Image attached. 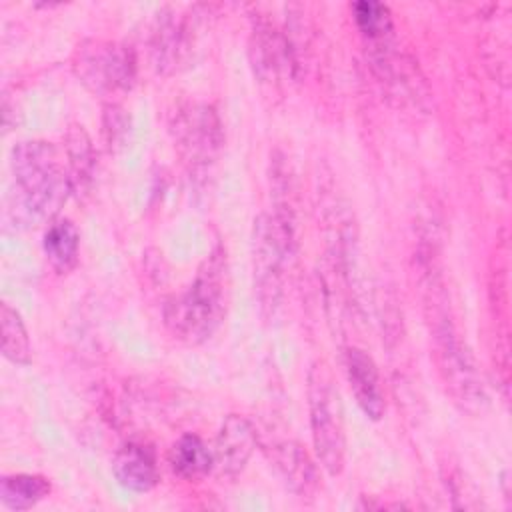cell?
Wrapping results in <instances>:
<instances>
[{"label":"cell","mask_w":512,"mask_h":512,"mask_svg":"<svg viewBox=\"0 0 512 512\" xmlns=\"http://www.w3.org/2000/svg\"><path fill=\"white\" fill-rule=\"evenodd\" d=\"M228 300V260L220 244H216L190 286L170 298L164 306V324L174 338L190 346H198L214 336L226 314Z\"/></svg>","instance_id":"obj_1"},{"label":"cell","mask_w":512,"mask_h":512,"mask_svg":"<svg viewBox=\"0 0 512 512\" xmlns=\"http://www.w3.org/2000/svg\"><path fill=\"white\" fill-rule=\"evenodd\" d=\"M442 282L428 274L426 280V308H428V326L434 340V358L442 382L450 392L452 400L462 410H478L486 402L484 386L480 374L474 366V360L460 340L450 308L446 306V294Z\"/></svg>","instance_id":"obj_2"},{"label":"cell","mask_w":512,"mask_h":512,"mask_svg":"<svg viewBox=\"0 0 512 512\" xmlns=\"http://www.w3.org/2000/svg\"><path fill=\"white\" fill-rule=\"evenodd\" d=\"M12 172L22 206L34 218L54 220L72 194L66 160L50 142H18L12 150Z\"/></svg>","instance_id":"obj_3"},{"label":"cell","mask_w":512,"mask_h":512,"mask_svg":"<svg viewBox=\"0 0 512 512\" xmlns=\"http://www.w3.org/2000/svg\"><path fill=\"white\" fill-rule=\"evenodd\" d=\"M294 220L290 206L276 202L262 212L252 228V280L262 318H272L280 306L286 264L294 254Z\"/></svg>","instance_id":"obj_4"},{"label":"cell","mask_w":512,"mask_h":512,"mask_svg":"<svg viewBox=\"0 0 512 512\" xmlns=\"http://www.w3.org/2000/svg\"><path fill=\"white\" fill-rule=\"evenodd\" d=\"M306 382L316 460L330 476H338L346 464V426L338 386L324 360L312 362Z\"/></svg>","instance_id":"obj_5"},{"label":"cell","mask_w":512,"mask_h":512,"mask_svg":"<svg viewBox=\"0 0 512 512\" xmlns=\"http://www.w3.org/2000/svg\"><path fill=\"white\" fill-rule=\"evenodd\" d=\"M72 70L90 92L98 96H114L128 92L134 86L138 60L128 44L88 38L74 48Z\"/></svg>","instance_id":"obj_6"},{"label":"cell","mask_w":512,"mask_h":512,"mask_svg":"<svg viewBox=\"0 0 512 512\" xmlns=\"http://www.w3.org/2000/svg\"><path fill=\"white\" fill-rule=\"evenodd\" d=\"M168 130L174 148L192 170L214 164L224 144V128L218 112L206 102H182L170 112Z\"/></svg>","instance_id":"obj_7"},{"label":"cell","mask_w":512,"mask_h":512,"mask_svg":"<svg viewBox=\"0 0 512 512\" xmlns=\"http://www.w3.org/2000/svg\"><path fill=\"white\" fill-rule=\"evenodd\" d=\"M250 56L254 72L270 84H278L294 74L296 60L288 38L266 20H258L252 28Z\"/></svg>","instance_id":"obj_8"},{"label":"cell","mask_w":512,"mask_h":512,"mask_svg":"<svg viewBox=\"0 0 512 512\" xmlns=\"http://www.w3.org/2000/svg\"><path fill=\"white\" fill-rule=\"evenodd\" d=\"M258 444L252 422L240 414H228L214 440V468L228 478L238 476Z\"/></svg>","instance_id":"obj_9"},{"label":"cell","mask_w":512,"mask_h":512,"mask_svg":"<svg viewBox=\"0 0 512 512\" xmlns=\"http://www.w3.org/2000/svg\"><path fill=\"white\" fill-rule=\"evenodd\" d=\"M268 456L284 486L298 498H312L320 488V470L314 458L296 440H276Z\"/></svg>","instance_id":"obj_10"},{"label":"cell","mask_w":512,"mask_h":512,"mask_svg":"<svg viewBox=\"0 0 512 512\" xmlns=\"http://www.w3.org/2000/svg\"><path fill=\"white\" fill-rule=\"evenodd\" d=\"M344 370L354 400L364 416L370 420H380L386 412V400L380 384V374L372 356L362 348L350 346L344 352Z\"/></svg>","instance_id":"obj_11"},{"label":"cell","mask_w":512,"mask_h":512,"mask_svg":"<svg viewBox=\"0 0 512 512\" xmlns=\"http://www.w3.org/2000/svg\"><path fill=\"white\" fill-rule=\"evenodd\" d=\"M116 482L132 492H148L158 482L156 452L150 444L130 440L118 448L112 460Z\"/></svg>","instance_id":"obj_12"},{"label":"cell","mask_w":512,"mask_h":512,"mask_svg":"<svg viewBox=\"0 0 512 512\" xmlns=\"http://www.w3.org/2000/svg\"><path fill=\"white\" fill-rule=\"evenodd\" d=\"M192 24L188 18H176L164 14L158 18L152 32V62L156 72H174L190 52L192 46Z\"/></svg>","instance_id":"obj_13"},{"label":"cell","mask_w":512,"mask_h":512,"mask_svg":"<svg viewBox=\"0 0 512 512\" xmlns=\"http://www.w3.org/2000/svg\"><path fill=\"white\" fill-rule=\"evenodd\" d=\"M64 158H66L72 194L78 198L86 196L94 182L96 150L84 126L80 124L70 126L66 134V144H64Z\"/></svg>","instance_id":"obj_14"},{"label":"cell","mask_w":512,"mask_h":512,"mask_svg":"<svg viewBox=\"0 0 512 512\" xmlns=\"http://www.w3.org/2000/svg\"><path fill=\"white\" fill-rule=\"evenodd\" d=\"M350 10H352V20L364 40L366 52L396 42L392 14L386 4L360 0V2H354Z\"/></svg>","instance_id":"obj_15"},{"label":"cell","mask_w":512,"mask_h":512,"mask_svg":"<svg viewBox=\"0 0 512 512\" xmlns=\"http://www.w3.org/2000/svg\"><path fill=\"white\" fill-rule=\"evenodd\" d=\"M42 248L50 266L56 272H70L76 266L80 252V234L74 222L68 218L50 220V226L46 228L42 238Z\"/></svg>","instance_id":"obj_16"},{"label":"cell","mask_w":512,"mask_h":512,"mask_svg":"<svg viewBox=\"0 0 512 512\" xmlns=\"http://www.w3.org/2000/svg\"><path fill=\"white\" fill-rule=\"evenodd\" d=\"M170 468L184 480H198L214 468V454L196 434H182L168 452Z\"/></svg>","instance_id":"obj_17"},{"label":"cell","mask_w":512,"mask_h":512,"mask_svg":"<svg viewBox=\"0 0 512 512\" xmlns=\"http://www.w3.org/2000/svg\"><path fill=\"white\" fill-rule=\"evenodd\" d=\"M50 490V480L40 474H8L0 480V500L8 510H30L42 502Z\"/></svg>","instance_id":"obj_18"},{"label":"cell","mask_w":512,"mask_h":512,"mask_svg":"<svg viewBox=\"0 0 512 512\" xmlns=\"http://www.w3.org/2000/svg\"><path fill=\"white\" fill-rule=\"evenodd\" d=\"M0 338L2 354L8 362L16 366H26L32 360V344L26 330V324L16 308L8 302L0 304Z\"/></svg>","instance_id":"obj_19"},{"label":"cell","mask_w":512,"mask_h":512,"mask_svg":"<svg viewBox=\"0 0 512 512\" xmlns=\"http://www.w3.org/2000/svg\"><path fill=\"white\" fill-rule=\"evenodd\" d=\"M128 134H130V116L126 114V110L116 102L106 104L102 114V136H104L106 150L118 152L120 148H124Z\"/></svg>","instance_id":"obj_20"}]
</instances>
